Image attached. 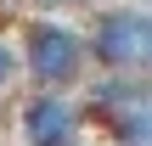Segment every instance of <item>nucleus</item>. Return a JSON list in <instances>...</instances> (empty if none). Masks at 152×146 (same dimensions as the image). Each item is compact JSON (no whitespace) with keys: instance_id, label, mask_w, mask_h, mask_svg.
I'll use <instances>...</instances> for the list:
<instances>
[{"instance_id":"1","label":"nucleus","mask_w":152,"mask_h":146,"mask_svg":"<svg viewBox=\"0 0 152 146\" xmlns=\"http://www.w3.org/2000/svg\"><path fill=\"white\" fill-rule=\"evenodd\" d=\"M23 73L39 84V90H68L79 73H85V62H90V34H73L68 23H56V17H34L28 28H23Z\"/></svg>"},{"instance_id":"2","label":"nucleus","mask_w":152,"mask_h":146,"mask_svg":"<svg viewBox=\"0 0 152 146\" xmlns=\"http://www.w3.org/2000/svg\"><path fill=\"white\" fill-rule=\"evenodd\" d=\"M90 56L118 73H152V11L107 6L90 23Z\"/></svg>"},{"instance_id":"3","label":"nucleus","mask_w":152,"mask_h":146,"mask_svg":"<svg viewBox=\"0 0 152 146\" xmlns=\"http://www.w3.org/2000/svg\"><path fill=\"white\" fill-rule=\"evenodd\" d=\"M79 124H85V113H79L62 90L28 96V101H23V118H17V129H23L28 146H73L79 141Z\"/></svg>"},{"instance_id":"4","label":"nucleus","mask_w":152,"mask_h":146,"mask_svg":"<svg viewBox=\"0 0 152 146\" xmlns=\"http://www.w3.org/2000/svg\"><path fill=\"white\" fill-rule=\"evenodd\" d=\"M141 101H152V84H141V73L107 68V79L90 84V107L107 113V118H118V113H130V107H141Z\"/></svg>"},{"instance_id":"5","label":"nucleus","mask_w":152,"mask_h":146,"mask_svg":"<svg viewBox=\"0 0 152 146\" xmlns=\"http://www.w3.org/2000/svg\"><path fill=\"white\" fill-rule=\"evenodd\" d=\"M113 135H118V146H152V101L118 113L113 118Z\"/></svg>"},{"instance_id":"6","label":"nucleus","mask_w":152,"mask_h":146,"mask_svg":"<svg viewBox=\"0 0 152 146\" xmlns=\"http://www.w3.org/2000/svg\"><path fill=\"white\" fill-rule=\"evenodd\" d=\"M17 73H23V51L0 34V90H11V79H17Z\"/></svg>"},{"instance_id":"7","label":"nucleus","mask_w":152,"mask_h":146,"mask_svg":"<svg viewBox=\"0 0 152 146\" xmlns=\"http://www.w3.org/2000/svg\"><path fill=\"white\" fill-rule=\"evenodd\" d=\"M23 6H34V11H45V17H56V11H73V6H90V0H23Z\"/></svg>"}]
</instances>
